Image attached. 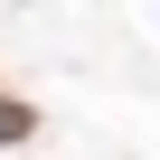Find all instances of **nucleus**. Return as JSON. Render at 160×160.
Returning a JSON list of instances; mask_svg holds the SVG:
<instances>
[{
  "label": "nucleus",
  "mask_w": 160,
  "mask_h": 160,
  "mask_svg": "<svg viewBox=\"0 0 160 160\" xmlns=\"http://www.w3.org/2000/svg\"><path fill=\"white\" fill-rule=\"evenodd\" d=\"M0 141H38V104H19V94H0Z\"/></svg>",
  "instance_id": "1"
}]
</instances>
